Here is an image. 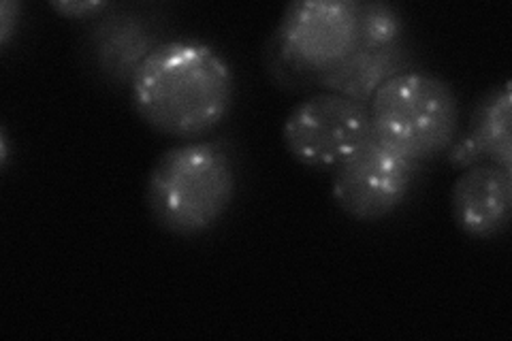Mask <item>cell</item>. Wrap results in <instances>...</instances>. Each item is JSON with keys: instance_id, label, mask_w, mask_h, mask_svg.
<instances>
[{"instance_id": "5", "label": "cell", "mask_w": 512, "mask_h": 341, "mask_svg": "<svg viewBox=\"0 0 512 341\" xmlns=\"http://www.w3.org/2000/svg\"><path fill=\"white\" fill-rule=\"evenodd\" d=\"M274 45L280 60L314 77L359 47L357 0H297L276 26Z\"/></svg>"}, {"instance_id": "2", "label": "cell", "mask_w": 512, "mask_h": 341, "mask_svg": "<svg viewBox=\"0 0 512 341\" xmlns=\"http://www.w3.org/2000/svg\"><path fill=\"white\" fill-rule=\"evenodd\" d=\"M237 194V167L220 141L190 139L158 156L148 173L146 205L160 229L178 237L207 233Z\"/></svg>"}, {"instance_id": "14", "label": "cell", "mask_w": 512, "mask_h": 341, "mask_svg": "<svg viewBox=\"0 0 512 341\" xmlns=\"http://www.w3.org/2000/svg\"><path fill=\"white\" fill-rule=\"evenodd\" d=\"M7 156H9L7 133H5V128H3V131H0V165H3V169L7 167Z\"/></svg>"}, {"instance_id": "7", "label": "cell", "mask_w": 512, "mask_h": 341, "mask_svg": "<svg viewBox=\"0 0 512 341\" xmlns=\"http://www.w3.org/2000/svg\"><path fill=\"white\" fill-rule=\"evenodd\" d=\"M451 214L470 237L502 235L512 216V169L491 162L463 169L451 190Z\"/></svg>"}, {"instance_id": "9", "label": "cell", "mask_w": 512, "mask_h": 341, "mask_svg": "<svg viewBox=\"0 0 512 341\" xmlns=\"http://www.w3.org/2000/svg\"><path fill=\"white\" fill-rule=\"evenodd\" d=\"M154 30L135 13H105L90 32V54L107 79L131 84L156 47Z\"/></svg>"}, {"instance_id": "1", "label": "cell", "mask_w": 512, "mask_h": 341, "mask_svg": "<svg viewBox=\"0 0 512 341\" xmlns=\"http://www.w3.org/2000/svg\"><path fill=\"white\" fill-rule=\"evenodd\" d=\"M131 103L160 135L197 139L224 122L235 101V75L216 47L195 39L163 41L133 75Z\"/></svg>"}, {"instance_id": "4", "label": "cell", "mask_w": 512, "mask_h": 341, "mask_svg": "<svg viewBox=\"0 0 512 341\" xmlns=\"http://www.w3.org/2000/svg\"><path fill=\"white\" fill-rule=\"evenodd\" d=\"M370 137V107L325 90L297 103L282 126L286 152L314 171L338 169Z\"/></svg>"}, {"instance_id": "8", "label": "cell", "mask_w": 512, "mask_h": 341, "mask_svg": "<svg viewBox=\"0 0 512 341\" xmlns=\"http://www.w3.org/2000/svg\"><path fill=\"white\" fill-rule=\"evenodd\" d=\"M453 167L500 165L512 169V81L489 88L476 101L466 131L457 135L446 152Z\"/></svg>"}, {"instance_id": "12", "label": "cell", "mask_w": 512, "mask_h": 341, "mask_svg": "<svg viewBox=\"0 0 512 341\" xmlns=\"http://www.w3.org/2000/svg\"><path fill=\"white\" fill-rule=\"evenodd\" d=\"M52 7L64 18H92L94 13L111 9L105 0H56Z\"/></svg>"}, {"instance_id": "11", "label": "cell", "mask_w": 512, "mask_h": 341, "mask_svg": "<svg viewBox=\"0 0 512 341\" xmlns=\"http://www.w3.org/2000/svg\"><path fill=\"white\" fill-rule=\"evenodd\" d=\"M404 30V15L395 5L382 3V0L357 3V35L363 50H384V47L399 45Z\"/></svg>"}, {"instance_id": "13", "label": "cell", "mask_w": 512, "mask_h": 341, "mask_svg": "<svg viewBox=\"0 0 512 341\" xmlns=\"http://www.w3.org/2000/svg\"><path fill=\"white\" fill-rule=\"evenodd\" d=\"M20 15H22V3L18 0H3L0 3V45L7 47L9 39L13 37V30L15 24L20 22Z\"/></svg>"}, {"instance_id": "6", "label": "cell", "mask_w": 512, "mask_h": 341, "mask_svg": "<svg viewBox=\"0 0 512 341\" xmlns=\"http://www.w3.org/2000/svg\"><path fill=\"white\" fill-rule=\"evenodd\" d=\"M421 165L370 137L331 171V194L338 207L359 222H378L399 209L419 177Z\"/></svg>"}, {"instance_id": "10", "label": "cell", "mask_w": 512, "mask_h": 341, "mask_svg": "<svg viewBox=\"0 0 512 341\" xmlns=\"http://www.w3.org/2000/svg\"><path fill=\"white\" fill-rule=\"evenodd\" d=\"M404 71H408V54L402 45L384 47V50L357 47L342 62L318 73L314 79L325 92L342 94L352 101L367 105L384 81Z\"/></svg>"}, {"instance_id": "3", "label": "cell", "mask_w": 512, "mask_h": 341, "mask_svg": "<svg viewBox=\"0 0 512 341\" xmlns=\"http://www.w3.org/2000/svg\"><path fill=\"white\" fill-rule=\"evenodd\" d=\"M372 137L416 165L444 154L459 135V99L446 79L408 69L376 90Z\"/></svg>"}]
</instances>
